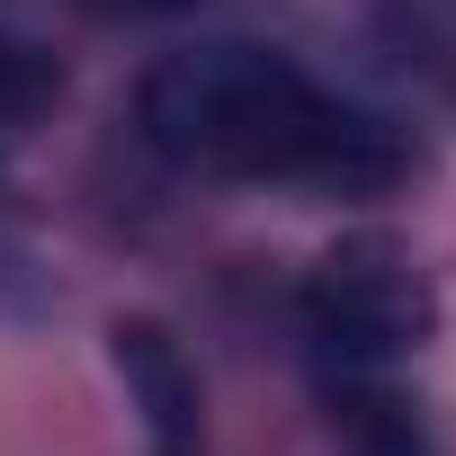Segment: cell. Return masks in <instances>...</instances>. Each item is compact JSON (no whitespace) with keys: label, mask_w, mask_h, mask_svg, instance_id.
I'll list each match as a JSON object with an SVG mask.
<instances>
[{"label":"cell","mask_w":456,"mask_h":456,"mask_svg":"<svg viewBox=\"0 0 456 456\" xmlns=\"http://www.w3.org/2000/svg\"><path fill=\"white\" fill-rule=\"evenodd\" d=\"M117 10H143V19H170V10H188V0H117Z\"/></svg>","instance_id":"4"},{"label":"cell","mask_w":456,"mask_h":456,"mask_svg":"<svg viewBox=\"0 0 456 456\" xmlns=\"http://www.w3.org/2000/svg\"><path fill=\"white\" fill-rule=\"evenodd\" d=\"M108 358L126 376V403L143 411V456H206V394H197L188 349L152 314H126L108 331Z\"/></svg>","instance_id":"3"},{"label":"cell","mask_w":456,"mask_h":456,"mask_svg":"<svg viewBox=\"0 0 456 456\" xmlns=\"http://www.w3.org/2000/svg\"><path fill=\"white\" fill-rule=\"evenodd\" d=\"M429 322H438V296H429V278L411 269V251L385 242V233L331 242V251L314 260V278H305V331H314V349H322L340 376H385V367H403V358L429 340Z\"/></svg>","instance_id":"2"},{"label":"cell","mask_w":456,"mask_h":456,"mask_svg":"<svg viewBox=\"0 0 456 456\" xmlns=\"http://www.w3.org/2000/svg\"><path fill=\"white\" fill-rule=\"evenodd\" d=\"M134 117L161 161L215 170V179H287V188L376 197L411 170V152L385 117L322 90L296 54H269V45H197V54L152 63Z\"/></svg>","instance_id":"1"}]
</instances>
